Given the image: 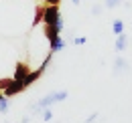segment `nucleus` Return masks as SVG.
Instances as JSON below:
<instances>
[{"label":"nucleus","mask_w":132,"mask_h":123,"mask_svg":"<svg viewBox=\"0 0 132 123\" xmlns=\"http://www.w3.org/2000/svg\"><path fill=\"white\" fill-rule=\"evenodd\" d=\"M126 69H128V63L124 61V59H116V63H114V73H116V75L124 73Z\"/></svg>","instance_id":"6e6552de"},{"label":"nucleus","mask_w":132,"mask_h":123,"mask_svg":"<svg viewBox=\"0 0 132 123\" xmlns=\"http://www.w3.org/2000/svg\"><path fill=\"white\" fill-rule=\"evenodd\" d=\"M59 34H61V32H57L53 26H45V36H47V40H49V43H51V40H55Z\"/></svg>","instance_id":"1a4fd4ad"},{"label":"nucleus","mask_w":132,"mask_h":123,"mask_svg":"<svg viewBox=\"0 0 132 123\" xmlns=\"http://www.w3.org/2000/svg\"><path fill=\"white\" fill-rule=\"evenodd\" d=\"M71 2H73V4H79V2H81V0H71Z\"/></svg>","instance_id":"6ab92c4d"},{"label":"nucleus","mask_w":132,"mask_h":123,"mask_svg":"<svg viewBox=\"0 0 132 123\" xmlns=\"http://www.w3.org/2000/svg\"><path fill=\"white\" fill-rule=\"evenodd\" d=\"M120 2H122V0H106V6H108V8H114V6H118Z\"/></svg>","instance_id":"2eb2a0df"},{"label":"nucleus","mask_w":132,"mask_h":123,"mask_svg":"<svg viewBox=\"0 0 132 123\" xmlns=\"http://www.w3.org/2000/svg\"><path fill=\"white\" fill-rule=\"evenodd\" d=\"M2 99H4V95H2V91H0V101H2Z\"/></svg>","instance_id":"aec40b11"},{"label":"nucleus","mask_w":132,"mask_h":123,"mask_svg":"<svg viewBox=\"0 0 132 123\" xmlns=\"http://www.w3.org/2000/svg\"><path fill=\"white\" fill-rule=\"evenodd\" d=\"M45 26H53L57 32L63 30V18L59 12V6H45L43 8V20H41Z\"/></svg>","instance_id":"f257e3e1"},{"label":"nucleus","mask_w":132,"mask_h":123,"mask_svg":"<svg viewBox=\"0 0 132 123\" xmlns=\"http://www.w3.org/2000/svg\"><path fill=\"white\" fill-rule=\"evenodd\" d=\"M112 30H114L116 36H118V34H122V32H124V22H122V20H114V24H112Z\"/></svg>","instance_id":"9d476101"},{"label":"nucleus","mask_w":132,"mask_h":123,"mask_svg":"<svg viewBox=\"0 0 132 123\" xmlns=\"http://www.w3.org/2000/svg\"><path fill=\"white\" fill-rule=\"evenodd\" d=\"M73 43H75L77 46H81V45H85V43H87V38H85V36H75V40H73Z\"/></svg>","instance_id":"4468645a"},{"label":"nucleus","mask_w":132,"mask_h":123,"mask_svg":"<svg viewBox=\"0 0 132 123\" xmlns=\"http://www.w3.org/2000/svg\"><path fill=\"white\" fill-rule=\"evenodd\" d=\"M49 6H59V0H45Z\"/></svg>","instance_id":"f3484780"},{"label":"nucleus","mask_w":132,"mask_h":123,"mask_svg":"<svg viewBox=\"0 0 132 123\" xmlns=\"http://www.w3.org/2000/svg\"><path fill=\"white\" fill-rule=\"evenodd\" d=\"M51 57H53V53H49V55H47V59H45V61L41 63V67H39V69L31 71V73H29V75L24 77V81H22L24 89H29L31 85H35V83H37L39 79H41L43 75H45V71H47V67H49V63H51Z\"/></svg>","instance_id":"7ed1b4c3"},{"label":"nucleus","mask_w":132,"mask_h":123,"mask_svg":"<svg viewBox=\"0 0 132 123\" xmlns=\"http://www.w3.org/2000/svg\"><path fill=\"white\" fill-rule=\"evenodd\" d=\"M22 123H31V119L29 117H22Z\"/></svg>","instance_id":"a211bd4d"},{"label":"nucleus","mask_w":132,"mask_h":123,"mask_svg":"<svg viewBox=\"0 0 132 123\" xmlns=\"http://www.w3.org/2000/svg\"><path fill=\"white\" fill-rule=\"evenodd\" d=\"M63 48H65V40L61 36H57L55 40L49 43V53H57V50H63Z\"/></svg>","instance_id":"423d86ee"},{"label":"nucleus","mask_w":132,"mask_h":123,"mask_svg":"<svg viewBox=\"0 0 132 123\" xmlns=\"http://www.w3.org/2000/svg\"><path fill=\"white\" fill-rule=\"evenodd\" d=\"M67 99V91H55V93H49L47 97H43L39 103L33 105V111H43V109H51V105L55 103H61Z\"/></svg>","instance_id":"f03ea898"},{"label":"nucleus","mask_w":132,"mask_h":123,"mask_svg":"<svg viewBox=\"0 0 132 123\" xmlns=\"http://www.w3.org/2000/svg\"><path fill=\"white\" fill-rule=\"evenodd\" d=\"M43 8H45V6H39V8L35 10V20H33V26H37V24H39V22L43 20Z\"/></svg>","instance_id":"9b49d317"},{"label":"nucleus","mask_w":132,"mask_h":123,"mask_svg":"<svg viewBox=\"0 0 132 123\" xmlns=\"http://www.w3.org/2000/svg\"><path fill=\"white\" fill-rule=\"evenodd\" d=\"M8 107H10V105H8V99L4 97V99L0 101V113H8Z\"/></svg>","instance_id":"f8f14e48"},{"label":"nucleus","mask_w":132,"mask_h":123,"mask_svg":"<svg viewBox=\"0 0 132 123\" xmlns=\"http://www.w3.org/2000/svg\"><path fill=\"white\" fill-rule=\"evenodd\" d=\"M41 117H43V121H51V119H53L51 109H43V115H41Z\"/></svg>","instance_id":"ddd939ff"},{"label":"nucleus","mask_w":132,"mask_h":123,"mask_svg":"<svg viewBox=\"0 0 132 123\" xmlns=\"http://www.w3.org/2000/svg\"><path fill=\"white\" fill-rule=\"evenodd\" d=\"M126 46H128V38H126V34L122 32V34L116 36V50H118V53H124Z\"/></svg>","instance_id":"0eeeda50"},{"label":"nucleus","mask_w":132,"mask_h":123,"mask_svg":"<svg viewBox=\"0 0 132 123\" xmlns=\"http://www.w3.org/2000/svg\"><path fill=\"white\" fill-rule=\"evenodd\" d=\"M31 73V69H29V65L27 63H22V61H18L16 63V67H14V81H18V83H22L24 81V77Z\"/></svg>","instance_id":"39448f33"},{"label":"nucleus","mask_w":132,"mask_h":123,"mask_svg":"<svg viewBox=\"0 0 132 123\" xmlns=\"http://www.w3.org/2000/svg\"><path fill=\"white\" fill-rule=\"evenodd\" d=\"M96 117H98V113H92L87 119H85V123H92V121H96Z\"/></svg>","instance_id":"dca6fc26"},{"label":"nucleus","mask_w":132,"mask_h":123,"mask_svg":"<svg viewBox=\"0 0 132 123\" xmlns=\"http://www.w3.org/2000/svg\"><path fill=\"white\" fill-rule=\"evenodd\" d=\"M24 91V85L22 83H18V81H14V79H10L8 81V85L4 87V91H2V95L8 99V97H14V95H18V93Z\"/></svg>","instance_id":"20e7f679"}]
</instances>
